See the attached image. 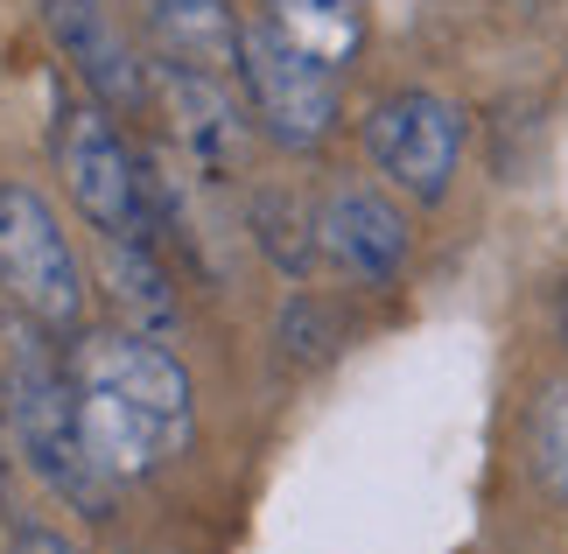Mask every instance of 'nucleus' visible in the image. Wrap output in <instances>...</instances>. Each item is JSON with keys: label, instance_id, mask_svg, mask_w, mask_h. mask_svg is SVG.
<instances>
[{"label": "nucleus", "instance_id": "f257e3e1", "mask_svg": "<svg viewBox=\"0 0 568 554\" xmlns=\"http://www.w3.org/2000/svg\"><path fill=\"white\" fill-rule=\"evenodd\" d=\"M71 380L92 456L113 484H155L169 463L196 450V386L162 338H141L126 323L78 330Z\"/></svg>", "mask_w": 568, "mask_h": 554}, {"label": "nucleus", "instance_id": "f03ea898", "mask_svg": "<svg viewBox=\"0 0 568 554\" xmlns=\"http://www.w3.org/2000/svg\"><path fill=\"white\" fill-rule=\"evenodd\" d=\"M0 421H8V450L21 456V471L57 505H71L84 520H113L120 484L105 477V463L92 456V435H84L71 344H57L29 316L8 330V351H0Z\"/></svg>", "mask_w": 568, "mask_h": 554}, {"label": "nucleus", "instance_id": "7ed1b4c3", "mask_svg": "<svg viewBox=\"0 0 568 554\" xmlns=\"http://www.w3.org/2000/svg\"><path fill=\"white\" fill-rule=\"evenodd\" d=\"M0 295L63 344L92 330V281H84L71 232L50 197L14 175H0Z\"/></svg>", "mask_w": 568, "mask_h": 554}, {"label": "nucleus", "instance_id": "20e7f679", "mask_svg": "<svg viewBox=\"0 0 568 554\" xmlns=\"http://www.w3.org/2000/svg\"><path fill=\"white\" fill-rule=\"evenodd\" d=\"M232 78L246 92V113L260 127V141H274L281 154H323L344 127V84L331 63H316L310 50H295L267 14L239 21V57Z\"/></svg>", "mask_w": 568, "mask_h": 554}, {"label": "nucleus", "instance_id": "39448f33", "mask_svg": "<svg viewBox=\"0 0 568 554\" xmlns=\"http://www.w3.org/2000/svg\"><path fill=\"white\" fill-rule=\"evenodd\" d=\"M57 175L71 190L78 218L99 239H155V197H148V154L120 134V113H105L99 99L71 92L57 105ZM162 246V239H155Z\"/></svg>", "mask_w": 568, "mask_h": 554}, {"label": "nucleus", "instance_id": "423d86ee", "mask_svg": "<svg viewBox=\"0 0 568 554\" xmlns=\"http://www.w3.org/2000/svg\"><path fill=\"white\" fill-rule=\"evenodd\" d=\"M365 154L407 204H443L456 169H464V105L428 92V84H400L365 105L358 120Z\"/></svg>", "mask_w": 568, "mask_h": 554}, {"label": "nucleus", "instance_id": "0eeeda50", "mask_svg": "<svg viewBox=\"0 0 568 554\" xmlns=\"http://www.w3.org/2000/svg\"><path fill=\"white\" fill-rule=\"evenodd\" d=\"M36 21L84 99H99L120 120L155 113V57L134 42L113 0H36Z\"/></svg>", "mask_w": 568, "mask_h": 554}, {"label": "nucleus", "instance_id": "6e6552de", "mask_svg": "<svg viewBox=\"0 0 568 554\" xmlns=\"http://www.w3.org/2000/svg\"><path fill=\"white\" fill-rule=\"evenodd\" d=\"M155 113L169 120L176 162L196 169L204 183H232L253 162V113L232 71H196V63L155 57Z\"/></svg>", "mask_w": 568, "mask_h": 554}, {"label": "nucleus", "instance_id": "1a4fd4ad", "mask_svg": "<svg viewBox=\"0 0 568 554\" xmlns=\"http://www.w3.org/2000/svg\"><path fill=\"white\" fill-rule=\"evenodd\" d=\"M316 253L358 288H393L414 260V225L373 183H337L316 204Z\"/></svg>", "mask_w": 568, "mask_h": 554}, {"label": "nucleus", "instance_id": "9d476101", "mask_svg": "<svg viewBox=\"0 0 568 554\" xmlns=\"http://www.w3.org/2000/svg\"><path fill=\"white\" fill-rule=\"evenodd\" d=\"M99 274H105L113 323L141 330V338H162V344L183 330V295H176V274L162 268L155 239H99Z\"/></svg>", "mask_w": 568, "mask_h": 554}, {"label": "nucleus", "instance_id": "9b49d317", "mask_svg": "<svg viewBox=\"0 0 568 554\" xmlns=\"http://www.w3.org/2000/svg\"><path fill=\"white\" fill-rule=\"evenodd\" d=\"M141 36L155 42V57L196 63V71H232L239 57V14L232 0H134Z\"/></svg>", "mask_w": 568, "mask_h": 554}, {"label": "nucleus", "instance_id": "f8f14e48", "mask_svg": "<svg viewBox=\"0 0 568 554\" xmlns=\"http://www.w3.org/2000/svg\"><path fill=\"white\" fill-rule=\"evenodd\" d=\"M246 232L288 281L316 274V260H323L316 253V204H302L295 190H253L246 197Z\"/></svg>", "mask_w": 568, "mask_h": 554}, {"label": "nucleus", "instance_id": "ddd939ff", "mask_svg": "<svg viewBox=\"0 0 568 554\" xmlns=\"http://www.w3.org/2000/svg\"><path fill=\"white\" fill-rule=\"evenodd\" d=\"M365 0H267V14L281 36L295 42V50H310L316 63H331V71H344V63L358 57L365 42Z\"/></svg>", "mask_w": 568, "mask_h": 554}, {"label": "nucleus", "instance_id": "4468645a", "mask_svg": "<svg viewBox=\"0 0 568 554\" xmlns=\"http://www.w3.org/2000/svg\"><path fill=\"white\" fill-rule=\"evenodd\" d=\"M527 463H534L540 492L568 505V380L540 386V401L527 414Z\"/></svg>", "mask_w": 568, "mask_h": 554}, {"label": "nucleus", "instance_id": "2eb2a0df", "mask_svg": "<svg viewBox=\"0 0 568 554\" xmlns=\"http://www.w3.org/2000/svg\"><path fill=\"white\" fill-rule=\"evenodd\" d=\"M281 359L302 365V372H316V365H331L337 359V344H344V323H337V309L310 295V288H295L288 302H281Z\"/></svg>", "mask_w": 568, "mask_h": 554}, {"label": "nucleus", "instance_id": "dca6fc26", "mask_svg": "<svg viewBox=\"0 0 568 554\" xmlns=\"http://www.w3.org/2000/svg\"><path fill=\"white\" fill-rule=\"evenodd\" d=\"M8 554H78V541L57 534V526H21V534L8 541Z\"/></svg>", "mask_w": 568, "mask_h": 554}, {"label": "nucleus", "instance_id": "f3484780", "mask_svg": "<svg viewBox=\"0 0 568 554\" xmlns=\"http://www.w3.org/2000/svg\"><path fill=\"white\" fill-rule=\"evenodd\" d=\"M561 338H568V302H561Z\"/></svg>", "mask_w": 568, "mask_h": 554}, {"label": "nucleus", "instance_id": "a211bd4d", "mask_svg": "<svg viewBox=\"0 0 568 554\" xmlns=\"http://www.w3.org/2000/svg\"><path fill=\"white\" fill-rule=\"evenodd\" d=\"M0 554H8V541H0Z\"/></svg>", "mask_w": 568, "mask_h": 554}]
</instances>
